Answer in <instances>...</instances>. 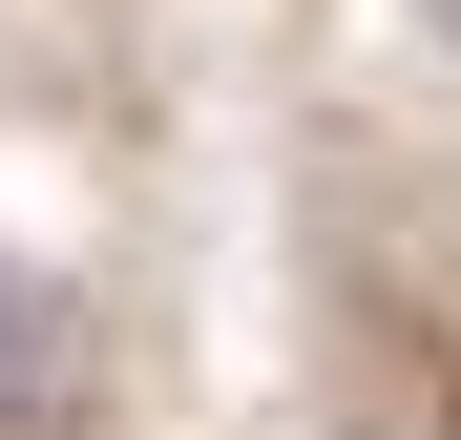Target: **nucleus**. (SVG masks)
<instances>
[{"label": "nucleus", "mask_w": 461, "mask_h": 440, "mask_svg": "<svg viewBox=\"0 0 461 440\" xmlns=\"http://www.w3.org/2000/svg\"><path fill=\"white\" fill-rule=\"evenodd\" d=\"M85 399H105L85 293H63L42 252H0V440H85Z\"/></svg>", "instance_id": "nucleus-1"}, {"label": "nucleus", "mask_w": 461, "mask_h": 440, "mask_svg": "<svg viewBox=\"0 0 461 440\" xmlns=\"http://www.w3.org/2000/svg\"><path fill=\"white\" fill-rule=\"evenodd\" d=\"M440 22H461V0H440Z\"/></svg>", "instance_id": "nucleus-2"}]
</instances>
